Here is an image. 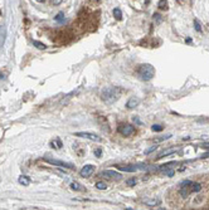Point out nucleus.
<instances>
[{
    "label": "nucleus",
    "mask_w": 209,
    "mask_h": 210,
    "mask_svg": "<svg viewBox=\"0 0 209 210\" xmlns=\"http://www.w3.org/2000/svg\"><path fill=\"white\" fill-rule=\"evenodd\" d=\"M122 93L124 89L120 87H106L101 91V100L107 105H112L119 100Z\"/></svg>",
    "instance_id": "f257e3e1"
},
{
    "label": "nucleus",
    "mask_w": 209,
    "mask_h": 210,
    "mask_svg": "<svg viewBox=\"0 0 209 210\" xmlns=\"http://www.w3.org/2000/svg\"><path fill=\"white\" fill-rule=\"evenodd\" d=\"M136 74L139 76L140 79L149 82L155 77V68L149 63H142L136 68Z\"/></svg>",
    "instance_id": "f03ea898"
},
{
    "label": "nucleus",
    "mask_w": 209,
    "mask_h": 210,
    "mask_svg": "<svg viewBox=\"0 0 209 210\" xmlns=\"http://www.w3.org/2000/svg\"><path fill=\"white\" fill-rule=\"evenodd\" d=\"M43 160H44V161H47L48 164H51V165H54V166H58V167H66V169H74V165H73V164H71V162L60 161V160L52 159V157H44Z\"/></svg>",
    "instance_id": "7ed1b4c3"
},
{
    "label": "nucleus",
    "mask_w": 209,
    "mask_h": 210,
    "mask_svg": "<svg viewBox=\"0 0 209 210\" xmlns=\"http://www.w3.org/2000/svg\"><path fill=\"white\" fill-rule=\"evenodd\" d=\"M117 132L120 133V135H122L125 137H128L131 135H134L135 133V127L130 123H125V125H120L119 127H117Z\"/></svg>",
    "instance_id": "20e7f679"
},
{
    "label": "nucleus",
    "mask_w": 209,
    "mask_h": 210,
    "mask_svg": "<svg viewBox=\"0 0 209 210\" xmlns=\"http://www.w3.org/2000/svg\"><path fill=\"white\" fill-rule=\"evenodd\" d=\"M76 137H82V139H87V140H91V141H96V142H101L102 139L96 133H92V132H76L74 133Z\"/></svg>",
    "instance_id": "39448f33"
},
{
    "label": "nucleus",
    "mask_w": 209,
    "mask_h": 210,
    "mask_svg": "<svg viewBox=\"0 0 209 210\" xmlns=\"http://www.w3.org/2000/svg\"><path fill=\"white\" fill-rule=\"evenodd\" d=\"M94 173V166L93 165H85L79 171V175L82 177H90Z\"/></svg>",
    "instance_id": "423d86ee"
},
{
    "label": "nucleus",
    "mask_w": 209,
    "mask_h": 210,
    "mask_svg": "<svg viewBox=\"0 0 209 210\" xmlns=\"http://www.w3.org/2000/svg\"><path fill=\"white\" fill-rule=\"evenodd\" d=\"M101 176H103L106 179H121L122 175L117 171H113V170H105L101 173Z\"/></svg>",
    "instance_id": "0eeeda50"
},
{
    "label": "nucleus",
    "mask_w": 209,
    "mask_h": 210,
    "mask_svg": "<svg viewBox=\"0 0 209 210\" xmlns=\"http://www.w3.org/2000/svg\"><path fill=\"white\" fill-rule=\"evenodd\" d=\"M140 105V100L137 97H131L130 100H128L126 102V107L128 110H132V108H135V107H137Z\"/></svg>",
    "instance_id": "6e6552de"
},
{
    "label": "nucleus",
    "mask_w": 209,
    "mask_h": 210,
    "mask_svg": "<svg viewBox=\"0 0 209 210\" xmlns=\"http://www.w3.org/2000/svg\"><path fill=\"white\" fill-rule=\"evenodd\" d=\"M120 170L125 171V173H135L137 171V166H134V165H127V166H119Z\"/></svg>",
    "instance_id": "1a4fd4ad"
},
{
    "label": "nucleus",
    "mask_w": 209,
    "mask_h": 210,
    "mask_svg": "<svg viewBox=\"0 0 209 210\" xmlns=\"http://www.w3.org/2000/svg\"><path fill=\"white\" fill-rule=\"evenodd\" d=\"M202 190V184L199 182H192L190 184V193H199Z\"/></svg>",
    "instance_id": "9d476101"
},
{
    "label": "nucleus",
    "mask_w": 209,
    "mask_h": 210,
    "mask_svg": "<svg viewBox=\"0 0 209 210\" xmlns=\"http://www.w3.org/2000/svg\"><path fill=\"white\" fill-rule=\"evenodd\" d=\"M19 184L20 185H24V186H28L30 184V179L28 176H25V175H22V176H19Z\"/></svg>",
    "instance_id": "9b49d317"
},
{
    "label": "nucleus",
    "mask_w": 209,
    "mask_h": 210,
    "mask_svg": "<svg viewBox=\"0 0 209 210\" xmlns=\"http://www.w3.org/2000/svg\"><path fill=\"white\" fill-rule=\"evenodd\" d=\"M112 13H113V17H115L117 20H121V19H122V11H121L119 8H115Z\"/></svg>",
    "instance_id": "f8f14e48"
},
{
    "label": "nucleus",
    "mask_w": 209,
    "mask_h": 210,
    "mask_svg": "<svg viewBox=\"0 0 209 210\" xmlns=\"http://www.w3.org/2000/svg\"><path fill=\"white\" fill-rule=\"evenodd\" d=\"M158 6L161 10H168V0H160L158 3Z\"/></svg>",
    "instance_id": "ddd939ff"
},
{
    "label": "nucleus",
    "mask_w": 209,
    "mask_h": 210,
    "mask_svg": "<svg viewBox=\"0 0 209 210\" xmlns=\"http://www.w3.org/2000/svg\"><path fill=\"white\" fill-rule=\"evenodd\" d=\"M33 44H34V47H37L38 49H40V51L47 49V45L43 44V43H40V42H38V40H33Z\"/></svg>",
    "instance_id": "4468645a"
},
{
    "label": "nucleus",
    "mask_w": 209,
    "mask_h": 210,
    "mask_svg": "<svg viewBox=\"0 0 209 210\" xmlns=\"http://www.w3.org/2000/svg\"><path fill=\"white\" fill-rule=\"evenodd\" d=\"M71 188H72V190H74V191H81V190H82V185L74 181V182H72V184H71Z\"/></svg>",
    "instance_id": "2eb2a0df"
},
{
    "label": "nucleus",
    "mask_w": 209,
    "mask_h": 210,
    "mask_svg": "<svg viewBox=\"0 0 209 210\" xmlns=\"http://www.w3.org/2000/svg\"><path fill=\"white\" fill-rule=\"evenodd\" d=\"M94 186H96V188H97L98 190H106V189H107V185H106L103 181H97V182H96V185H94Z\"/></svg>",
    "instance_id": "dca6fc26"
},
{
    "label": "nucleus",
    "mask_w": 209,
    "mask_h": 210,
    "mask_svg": "<svg viewBox=\"0 0 209 210\" xmlns=\"http://www.w3.org/2000/svg\"><path fill=\"white\" fill-rule=\"evenodd\" d=\"M54 20L57 23H64V14L63 13H58L54 17Z\"/></svg>",
    "instance_id": "f3484780"
},
{
    "label": "nucleus",
    "mask_w": 209,
    "mask_h": 210,
    "mask_svg": "<svg viewBox=\"0 0 209 210\" xmlns=\"http://www.w3.org/2000/svg\"><path fill=\"white\" fill-rule=\"evenodd\" d=\"M173 154H175V150H169V151H164L162 154H160L158 156L156 159H161V157H164V156H169V155H173Z\"/></svg>",
    "instance_id": "a211bd4d"
},
{
    "label": "nucleus",
    "mask_w": 209,
    "mask_h": 210,
    "mask_svg": "<svg viewBox=\"0 0 209 210\" xmlns=\"http://www.w3.org/2000/svg\"><path fill=\"white\" fill-rule=\"evenodd\" d=\"M153 131H155V132H161L162 130H164V127H162L161 125H153Z\"/></svg>",
    "instance_id": "6ab92c4d"
},
{
    "label": "nucleus",
    "mask_w": 209,
    "mask_h": 210,
    "mask_svg": "<svg viewBox=\"0 0 209 210\" xmlns=\"http://www.w3.org/2000/svg\"><path fill=\"white\" fill-rule=\"evenodd\" d=\"M194 28H195V30H197V32L202 33V25H200V23H199L198 20H197V19L194 20Z\"/></svg>",
    "instance_id": "aec40b11"
},
{
    "label": "nucleus",
    "mask_w": 209,
    "mask_h": 210,
    "mask_svg": "<svg viewBox=\"0 0 209 210\" xmlns=\"http://www.w3.org/2000/svg\"><path fill=\"white\" fill-rule=\"evenodd\" d=\"M154 20L156 21V24H160V23L162 21V17H161L160 14L156 13V14H154Z\"/></svg>",
    "instance_id": "412c9836"
},
{
    "label": "nucleus",
    "mask_w": 209,
    "mask_h": 210,
    "mask_svg": "<svg viewBox=\"0 0 209 210\" xmlns=\"http://www.w3.org/2000/svg\"><path fill=\"white\" fill-rule=\"evenodd\" d=\"M136 182H137V180H136L135 177H132V179H128V180H126V184L128 186H135L136 185Z\"/></svg>",
    "instance_id": "4be33fe9"
},
{
    "label": "nucleus",
    "mask_w": 209,
    "mask_h": 210,
    "mask_svg": "<svg viewBox=\"0 0 209 210\" xmlns=\"http://www.w3.org/2000/svg\"><path fill=\"white\" fill-rule=\"evenodd\" d=\"M170 137H172V135H165V136H161V137H159V139H156V140H155V142H161V141L169 140Z\"/></svg>",
    "instance_id": "5701e85b"
},
{
    "label": "nucleus",
    "mask_w": 209,
    "mask_h": 210,
    "mask_svg": "<svg viewBox=\"0 0 209 210\" xmlns=\"http://www.w3.org/2000/svg\"><path fill=\"white\" fill-rule=\"evenodd\" d=\"M164 174L166 175V176L172 177V176H174V174H175V171H174V170H169V169H165V170H164Z\"/></svg>",
    "instance_id": "b1692460"
},
{
    "label": "nucleus",
    "mask_w": 209,
    "mask_h": 210,
    "mask_svg": "<svg viewBox=\"0 0 209 210\" xmlns=\"http://www.w3.org/2000/svg\"><path fill=\"white\" fill-rule=\"evenodd\" d=\"M147 205H150V207H155V205H159L160 204V200H154V201H146Z\"/></svg>",
    "instance_id": "393cba45"
},
{
    "label": "nucleus",
    "mask_w": 209,
    "mask_h": 210,
    "mask_svg": "<svg viewBox=\"0 0 209 210\" xmlns=\"http://www.w3.org/2000/svg\"><path fill=\"white\" fill-rule=\"evenodd\" d=\"M101 155H102V148H96L94 150V156L96 157H101Z\"/></svg>",
    "instance_id": "a878e982"
},
{
    "label": "nucleus",
    "mask_w": 209,
    "mask_h": 210,
    "mask_svg": "<svg viewBox=\"0 0 209 210\" xmlns=\"http://www.w3.org/2000/svg\"><path fill=\"white\" fill-rule=\"evenodd\" d=\"M156 148H158L156 146H153V147H150L149 150H146V151H145V155H149V154H151V152H153V151H155V150H156Z\"/></svg>",
    "instance_id": "bb28decb"
},
{
    "label": "nucleus",
    "mask_w": 209,
    "mask_h": 210,
    "mask_svg": "<svg viewBox=\"0 0 209 210\" xmlns=\"http://www.w3.org/2000/svg\"><path fill=\"white\" fill-rule=\"evenodd\" d=\"M56 141H57V145H58V147H59V148H60V147H62V142H60V140H58V139H57ZM51 145H52V146H54V147H56V145H54V142H51Z\"/></svg>",
    "instance_id": "cd10ccee"
},
{
    "label": "nucleus",
    "mask_w": 209,
    "mask_h": 210,
    "mask_svg": "<svg viewBox=\"0 0 209 210\" xmlns=\"http://www.w3.org/2000/svg\"><path fill=\"white\" fill-rule=\"evenodd\" d=\"M62 1H63V0H52V4H53V5H59Z\"/></svg>",
    "instance_id": "c85d7f7f"
},
{
    "label": "nucleus",
    "mask_w": 209,
    "mask_h": 210,
    "mask_svg": "<svg viewBox=\"0 0 209 210\" xmlns=\"http://www.w3.org/2000/svg\"><path fill=\"white\" fill-rule=\"evenodd\" d=\"M202 148H206V150H209V142H204L202 145Z\"/></svg>",
    "instance_id": "c756f323"
},
{
    "label": "nucleus",
    "mask_w": 209,
    "mask_h": 210,
    "mask_svg": "<svg viewBox=\"0 0 209 210\" xmlns=\"http://www.w3.org/2000/svg\"><path fill=\"white\" fill-rule=\"evenodd\" d=\"M134 122H136V123H137V125H141V121H140L137 117H134Z\"/></svg>",
    "instance_id": "7c9ffc66"
},
{
    "label": "nucleus",
    "mask_w": 209,
    "mask_h": 210,
    "mask_svg": "<svg viewBox=\"0 0 209 210\" xmlns=\"http://www.w3.org/2000/svg\"><path fill=\"white\" fill-rule=\"evenodd\" d=\"M207 157H209V152H206L204 155L200 156V159H207Z\"/></svg>",
    "instance_id": "2f4dec72"
},
{
    "label": "nucleus",
    "mask_w": 209,
    "mask_h": 210,
    "mask_svg": "<svg viewBox=\"0 0 209 210\" xmlns=\"http://www.w3.org/2000/svg\"><path fill=\"white\" fill-rule=\"evenodd\" d=\"M38 3H44V0H37Z\"/></svg>",
    "instance_id": "473e14b6"
},
{
    "label": "nucleus",
    "mask_w": 209,
    "mask_h": 210,
    "mask_svg": "<svg viewBox=\"0 0 209 210\" xmlns=\"http://www.w3.org/2000/svg\"><path fill=\"white\" fill-rule=\"evenodd\" d=\"M97 1H100V0H97Z\"/></svg>",
    "instance_id": "72a5a7b5"
},
{
    "label": "nucleus",
    "mask_w": 209,
    "mask_h": 210,
    "mask_svg": "<svg viewBox=\"0 0 209 210\" xmlns=\"http://www.w3.org/2000/svg\"><path fill=\"white\" fill-rule=\"evenodd\" d=\"M179 1H181V0H179Z\"/></svg>",
    "instance_id": "f704fd0d"
}]
</instances>
